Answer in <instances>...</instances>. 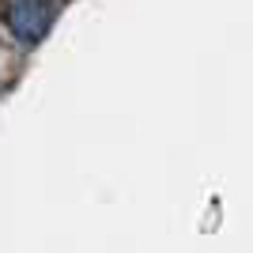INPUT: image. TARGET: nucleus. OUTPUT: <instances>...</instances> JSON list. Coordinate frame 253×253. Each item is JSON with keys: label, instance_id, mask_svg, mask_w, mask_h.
Instances as JSON below:
<instances>
[{"label": "nucleus", "instance_id": "f257e3e1", "mask_svg": "<svg viewBox=\"0 0 253 253\" xmlns=\"http://www.w3.org/2000/svg\"><path fill=\"white\" fill-rule=\"evenodd\" d=\"M4 23L19 42L34 45L53 27V4L49 0H8L4 4Z\"/></svg>", "mask_w": 253, "mask_h": 253}]
</instances>
